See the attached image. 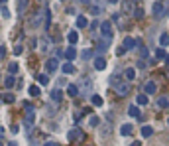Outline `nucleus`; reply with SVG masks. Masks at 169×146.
Instances as JSON below:
<instances>
[{
  "instance_id": "nucleus-25",
  "label": "nucleus",
  "mask_w": 169,
  "mask_h": 146,
  "mask_svg": "<svg viewBox=\"0 0 169 146\" xmlns=\"http://www.w3.org/2000/svg\"><path fill=\"white\" fill-rule=\"evenodd\" d=\"M28 2H30V0H18V14H24L26 12Z\"/></svg>"
},
{
  "instance_id": "nucleus-21",
  "label": "nucleus",
  "mask_w": 169,
  "mask_h": 146,
  "mask_svg": "<svg viewBox=\"0 0 169 146\" xmlns=\"http://www.w3.org/2000/svg\"><path fill=\"white\" fill-rule=\"evenodd\" d=\"M67 40L71 42V46H75V43L79 42V32H77V30H71V32L67 34Z\"/></svg>"
},
{
  "instance_id": "nucleus-23",
  "label": "nucleus",
  "mask_w": 169,
  "mask_h": 146,
  "mask_svg": "<svg viewBox=\"0 0 169 146\" xmlns=\"http://www.w3.org/2000/svg\"><path fill=\"white\" fill-rule=\"evenodd\" d=\"M108 46H110V42H106V40H104V42H100L98 46H97V53H98V55H100V53H104L106 49H108Z\"/></svg>"
},
{
  "instance_id": "nucleus-41",
  "label": "nucleus",
  "mask_w": 169,
  "mask_h": 146,
  "mask_svg": "<svg viewBox=\"0 0 169 146\" xmlns=\"http://www.w3.org/2000/svg\"><path fill=\"white\" fill-rule=\"evenodd\" d=\"M156 55L159 57V59H165V49H163V48H159V49H156Z\"/></svg>"
},
{
  "instance_id": "nucleus-29",
  "label": "nucleus",
  "mask_w": 169,
  "mask_h": 146,
  "mask_svg": "<svg viewBox=\"0 0 169 146\" xmlns=\"http://www.w3.org/2000/svg\"><path fill=\"white\" fill-rule=\"evenodd\" d=\"M167 43H169V34L163 32V34H161V38H159V46H161V48H165Z\"/></svg>"
},
{
  "instance_id": "nucleus-42",
  "label": "nucleus",
  "mask_w": 169,
  "mask_h": 146,
  "mask_svg": "<svg viewBox=\"0 0 169 146\" xmlns=\"http://www.w3.org/2000/svg\"><path fill=\"white\" fill-rule=\"evenodd\" d=\"M63 55H65V52H63V49H59V48H57V49H55V55H53V57H55V59H61Z\"/></svg>"
},
{
  "instance_id": "nucleus-1",
  "label": "nucleus",
  "mask_w": 169,
  "mask_h": 146,
  "mask_svg": "<svg viewBox=\"0 0 169 146\" xmlns=\"http://www.w3.org/2000/svg\"><path fill=\"white\" fill-rule=\"evenodd\" d=\"M26 109V119H24V128H26V132H30V130L34 128L35 125V107L32 103H26L24 105Z\"/></svg>"
},
{
  "instance_id": "nucleus-34",
  "label": "nucleus",
  "mask_w": 169,
  "mask_h": 146,
  "mask_svg": "<svg viewBox=\"0 0 169 146\" xmlns=\"http://www.w3.org/2000/svg\"><path fill=\"white\" fill-rule=\"evenodd\" d=\"M14 83H16V79H14V75H8V77H6V81H4V85L8 87V89H12V87H14Z\"/></svg>"
},
{
  "instance_id": "nucleus-52",
  "label": "nucleus",
  "mask_w": 169,
  "mask_h": 146,
  "mask_svg": "<svg viewBox=\"0 0 169 146\" xmlns=\"http://www.w3.org/2000/svg\"><path fill=\"white\" fill-rule=\"evenodd\" d=\"M108 2H110V4H116V2H118V0H108Z\"/></svg>"
},
{
  "instance_id": "nucleus-54",
  "label": "nucleus",
  "mask_w": 169,
  "mask_h": 146,
  "mask_svg": "<svg viewBox=\"0 0 169 146\" xmlns=\"http://www.w3.org/2000/svg\"><path fill=\"white\" fill-rule=\"evenodd\" d=\"M165 61H167V63H169V55H165Z\"/></svg>"
},
{
  "instance_id": "nucleus-30",
  "label": "nucleus",
  "mask_w": 169,
  "mask_h": 146,
  "mask_svg": "<svg viewBox=\"0 0 169 146\" xmlns=\"http://www.w3.org/2000/svg\"><path fill=\"white\" fill-rule=\"evenodd\" d=\"M49 46H51V40L45 36V38L41 40V52H47V49H49Z\"/></svg>"
},
{
  "instance_id": "nucleus-9",
  "label": "nucleus",
  "mask_w": 169,
  "mask_h": 146,
  "mask_svg": "<svg viewBox=\"0 0 169 146\" xmlns=\"http://www.w3.org/2000/svg\"><path fill=\"white\" fill-rule=\"evenodd\" d=\"M151 10H153V16H156V18H163L165 16V8H163V4H161V2H153Z\"/></svg>"
},
{
  "instance_id": "nucleus-24",
  "label": "nucleus",
  "mask_w": 169,
  "mask_h": 146,
  "mask_svg": "<svg viewBox=\"0 0 169 146\" xmlns=\"http://www.w3.org/2000/svg\"><path fill=\"white\" fill-rule=\"evenodd\" d=\"M148 101H150V97H148V95H144V93H140L138 97H136V103L138 105H148Z\"/></svg>"
},
{
  "instance_id": "nucleus-57",
  "label": "nucleus",
  "mask_w": 169,
  "mask_h": 146,
  "mask_svg": "<svg viewBox=\"0 0 169 146\" xmlns=\"http://www.w3.org/2000/svg\"><path fill=\"white\" fill-rule=\"evenodd\" d=\"M0 146H2V140H0Z\"/></svg>"
},
{
  "instance_id": "nucleus-38",
  "label": "nucleus",
  "mask_w": 169,
  "mask_h": 146,
  "mask_svg": "<svg viewBox=\"0 0 169 146\" xmlns=\"http://www.w3.org/2000/svg\"><path fill=\"white\" fill-rule=\"evenodd\" d=\"M38 83L40 85H47L49 83V77L47 75H38Z\"/></svg>"
},
{
  "instance_id": "nucleus-56",
  "label": "nucleus",
  "mask_w": 169,
  "mask_h": 146,
  "mask_svg": "<svg viewBox=\"0 0 169 146\" xmlns=\"http://www.w3.org/2000/svg\"><path fill=\"white\" fill-rule=\"evenodd\" d=\"M167 79H169V71H167Z\"/></svg>"
},
{
  "instance_id": "nucleus-40",
  "label": "nucleus",
  "mask_w": 169,
  "mask_h": 146,
  "mask_svg": "<svg viewBox=\"0 0 169 146\" xmlns=\"http://www.w3.org/2000/svg\"><path fill=\"white\" fill-rule=\"evenodd\" d=\"M134 16H136L138 20H142V18H144V10H142V8H134Z\"/></svg>"
},
{
  "instance_id": "nucleus-47",
  "label": "nucleus",
  "mask_w": 169,
  "mask_h": 146,
  "mask_svg": "<svg viewBox=\"0 0 169 146\" xmlns=\"http://www.w3.org/2000/svg\"><path fill=\"white\" fill-rule=\"evenodd\" d=\"M144 67H145V61L140 59V61H138V69H144Z\"/></svg>"
},
{
  "instance_id": "nucleus-5",
  "label": "nucleus",
  "mask_w": 169,
  "mask_h": 146,
  "mask_svg": "<svg viewBox=\"0 0 169 146\" xmlns=\"http://www.w3.org/2000/svg\"><path fill=\"white\" fill-rule=\"evenodd\" d=\"M57 67H59V59H55V57H49L45 61V73H55Z\"/></svg>"
},
{
  "instance_id": "nucleus-27",
  "label": "nucleus",
  "mask_w": 169,
  "mask_h": 146,
  "mask_svg": "<svg viewBox=\"0 0 169 146\" xmlns=\"http://www.w3.org/2000/svg\"><path fill=\"white\" fill-rule=\"evenodd\" d=\"M156 105H157L159 109H167V107H169V99H167V97H159Z\"/></svg>"
},
{
  "instance_id": "nucleus-31",
  "label": "nucleus",
  "mask_w": 169,
  "mask_h": 146,
  "mask_svg": "<svg viewBox=\"0 0 169 146\" xmlns=\"http://www.w3.org/2000/svg\"><path fill=\"white\" fill-rule=\"evenodd\" d=\"M87 24H89V20H87L85 16H77V26L79 28H87Z\"/></svg>"
},
{
  "instance_id": "nucleus-20",
  "label": "nucleus",
  "mask_w": 169,
  "mask_h": 146,
  "mask_svg": "<svg viewBox=\"0 0 169 146\" xmlns=\"http://www.w3.org/2000/svg\"><path fill=\"white\" fill-rule=\"evenodd\" d=\"M61 99H63V91H61V89H53V91H51V101L61 103Z\"/></svg>"
},
{
  "instance_id": "nucleus-8",
  "label": "nucleus",
  "mask_w": 169,
  "mask_h": 146,
  "mask_svg": "<svg viewBox=\"0 0 169 146\" xmlns=\"http://www.w3.org/2000/svg\"><path fill=\"white\" fill-rule=\"evenodd\" d=\"M157 93V85H156V81H145L144 83V95H156Z\"/></svg>"
},
{
  "instance_id": "nucleus-53",
  "label": "nucleus",
  "mask_w": 169,
  "mask_h": 146,
  "mask_svg": "<svg viewBox=\"0 0 169 146\" xmlns=\"http://www.w3.org/2000/svg\"><path fill=\"white\" fill-rule=\"evenodd\" d=\"M6 2H8V0H0V4H6Z\"/></svg>"
},
{
  "instance_id": "nucleus-43",
  "label": "nucleus",
  "mask_w": 169,
  "mask_h": 146,
  "mask_svg": "<svg viewBox=\"0 0 169 146\" xmlns=\"http://www.w3.org/2000/svg\"><path fill=\"white\" fill-rule=\"evenodd\" d=\"M124 53H126V48H124V46H120L118 49H116V55H118V57H120V55H124Z\"/></svg>"
},
{
  "instance_id": "nucleus-50",
  "label": "nucleus",
  "mask_w": 169,
  "mask_h": 146,
  "mask_svg": "<svg viewBox=\"0 0 169 146\" xmlns=\"http://www.w3.org/2000/svg\"><path fill=\"white\" fill-rule=\"evenodd\" d=\"M130 146H142V144H140V142H132Z\"/></svg>"
},
{
  "instance_id": "nucleus-32",
  "label": "nucleus",
  "mask_w": 169,
  "mask_h": 146,
  "mask_svg": "<svg viewBox=\"0 0 169 146\" xmlns=\"http://www.w3.org/2000/svg\"><path fill=\"white\" fill-rule=\"evenodd\" d=\"M0 99H2L4 103H8V105H10V103H14V101H16V99H14V95H12V93H6V95H2V97H0Z\"/></svg>"
},
{
  "instance_id": "nucleus-3",
  "label": "nucleus",
  "mask_w": 169,
  "mask_h": 146,
  "mask_svg": "<svg viewBox=\"0 0 169 146\" xmlns=\"http://www.w3.org/2000/svg\"><path fill=\"white\" fill-rule=\"evenodd\" d=\"M67 138H69V142H81V140L85 138V132H83V130H81L79 126H75V128H71V130H69Z\"/></svg>"
},
{
  "instance_id": "nucleus-59",
  "label": "nucleus",
  "mask_w": 169,
  "mask_h": 146,
  "mask_svg": "<svg viewBox=\"0 0 169 146\" xmlns=\"http://www.w3.org/2000/svg\"><path fill=\"white\" fill-rule=\"evenodd\" d=\"M167 125H169V121H167Z\"/></svg>"
},
{
  "instance_id": "nucleus-28",
  "label": "nucleus",
  "mask_w": 169,
  "mask_h": 146,
  "mask_svg": "<svg viewBox=\"0 0 169 146\" xmlns=\"http://www.w3.org/2000/svg\"><path fill=\"white\" fill-rule=\"evenodd\" d=\"M91 103H92L94 107H102V97H100V95H92V97H91Z\"/></svg>"
},
{
  "instance_id": "nucleus-33",
  "label": "nucleus",
  "mask_w": 169,
  "mask_h": 146,
  "mask_svg": "<svg viewBox=\"0 0 169 146\" xmlns=\"http://www.w3.org/2000/svg\"><path fill=\"white\" fill-rule=\"evenodd\" d=\"M16 71H18V63L12 61V63L8 65V75H16Z\"/></svg>"
},
{
  "instance_id": "nucleus-13",
  "label": "nucleus",
  "mask_w": 169,
  "mask_h": 146,
  "mask_svg": "<svg viewBox=\"0 0 169 146\" xmlns=\"http://www.w3.org/2000/svg\"><path fill=\"white\" fill-rule=\"evenodd\" d=\"M104 67H106V59H104L102 55H97V57H94V69H97V71H102Z\"/></svg>"
},
{
  "instance_id": "nucleus-19",
  "label": "nucleus",
  "mask_w": 169,
  "mask_h": 146,
  "mask_svg": "<svg viewBox=\"0 0 169 146\" xmlns=\"http://www.w3.org/2000/svg\"><path fill=\"white\" fill-rule=\"evenodd\" d=\"M132 130H134V125L126 122V125H122V126H120V134H122V136H128V134H132Z\"/></svg>"
},
{
  "instance_id": "nucleus-2",
  "label": "nucleus",
  "mask_w": 169,
  "mask_h": 146,
  "mask_svg": "<svg viewBox=\"0 0 169 146\" xmlns=\"http://www.w3.org/2000/svg\"><path fill=\"white\" fill-rule=\"evenodd\" d=\"M100 34H102V38H104L106 42H110V40L114 38V30H112V24H110L108 20H104V22H102V24H100Z\"/></svg>"
},
{
  "instance_id": "nucleus-22",
  "label": "nucleus",
  "mask_w": 169,
  "mask_h": 146,
  "mask_svg": "<svg viewBox=\"0 0 169 146\" xmlns=\"http://www.w3.org/2000/svg\"><path fill=\"white\" fill-rule=\"evenodd\" d=\"M67 95H69V97H77V95H79V85H67Z\"/></svg>"
},
{
  "instance_id": "nucleus-18",
  "label": "nucleus",
  "mask_w": 169,
  "mask_h": 146,
  "mask_svg": "<svg viewBox=\"0 0 169 146\" xmlns=\"http://www.w3.org/2000/svg\"><path fill=\"white\" fill-rule=\"evenodd\" d=\"M136 75H138V73H136V69H134V67L124 69V77H126V81H134V79H136Z\"/></svg>"
},
{
  "instance_id": "nucleus-58",
  "label": "nucleus",
  "mask_w": 169,
  "mask_h": 146,
  "mask_svg": "<svg viewBox=\"0 0 169 146\" xmlns=\"http://www.w3.org/2000/svg\"><path fill=\"white\" fill-rule=\"evenodd\" d=\"M0 103H2V99H0Z\"/></svg>"
},
{
  "instance_id": "nucleus-4",
  "label": "nucleus",
  "mask_w": 169,
  "mask_h": 146,
  "mask_svg": "<svg viewBox=\"0 0 169 146\" xmlns=\"http://www.w3.org/2000/svg\"><path fill=\"white\" fill-rule=\"evenodd\" d=\"M41 20H43V10H35L32 14V18H30V28H40L41 26Z\"/></svg>"
},
{
  "instance_id": "nucleus-7",
  "label": "nucleus",
  "mask_w": 169,
  "mask_h": 146,
  "mask_svg": "<svg viewBox=\"0 0 169 146\" xmlns=\"http://www.w3.org/2000/svg\"><path fill=\"white\" fill-rule=\"evenodd\" d=\"M89 12L92 14V16H98V14L102 12V4H100V0H91V4H89Z\"/></svg>"
},
{
  "instance_id": "nucleus-35",
  "label": "nucleus",
  "mask_w": 169,
  "mask_h": 146,
  "mask_svg": "<svg viewBox=\"0 0 169 146\" xmlns=\"http://www.w3.org/2000/svg\"><path fill=\"white\" fill-rule=\"evenodd\" d=\"M138 49H140V57H142V59H145V57H148V48L140 43V46H138Z\"/></svg>"
},
{
  "instance_id": "nucleus-6",
  "label": "nucleus",
  "mask_w": 169,
  "mask_h": 146,
  "mask_svg": "<svg viewBox=\"0 0 169 146\" xmlns=\"http://www.w3.org/2000/svg\"><path fill=\"white\" fill-rule=\"evenodd\" d=\"M114 91L118 93L120 97H126V95L130 93V85H128V83H122V81H120V83H116V85H114Z\"/></svg>"
},
{
  "instance_id": "nucleus-11",
  "label": "nucleus",
  "mask_w": 169,
  "mask_h": 146,
  "mask_svg": "<svg viewBox=\"0 0 169 146\" xmlns=\"http://www.w3.org/2000/svg\"><path fill=\"white\" fill-rule=\"evenodd\" d=\"M140 43H142L140 40H134V38H126V40H124V43H122V46L126 48V52H128V49H134V48H138Z\"/></svg>"
},
{
  "instance_id": "nucleus-15",
  "label": "nucleus",
  "mask_w": 169,
  "mask_h": 146,
  "mask_svg": "<svg viewBox=\"0 0 169 146\" xmlns=\"http://www.w3.org/2000/svg\"><path fill=\"white\" fill-rule=\"evenodd\" d=\"M134 0H122V12H126V14H130V12H134Z\"/></svg>"
},
{
  "instance_id": "nucleus-39",
  "label": "nucleus",
  "mask_w": 169,
  "mask_h": 146,
  "mask_svg": "<svg viewBox=\"0 0 169 146\" xmlns=\"http://www.w3.org/2000/svg\"><path fill=\"white\" fill-rule=\"evenodd\" d=\"M30 95H32V97H38V95H40V87L38 85H32L30 87Z\"/></svg>"
},
{
  "instance_id": "nucleus-16",
  "label": "nucleus",
  "mask_w": 169,
  "mask_h": 146,
  "mask_svg": "<svg viewBox=\"0 0 169 146\" xmlns=\"http://www.w3.org/2000/svg\"><path fill=\"white\" fill-rule=\"evenodd\" d=\"M61 71H63V75H73V73H77V67L73 63H65L61 67Z\"/></svg>"
},
{
  "instance_id": "nucleus-36",
  "label": "nucleus",
  "mask_w": 169,
  "mask_h": 146,
  "mask_svg": "<svg viewBox=\"0 0 169 146\" xmlns=\"http://www.w3.org/2000/svg\"><path fill=\"white\" fill-rule=\"evenodd\" d=\"M98 121H100V119H98L97 115H91V116H89V125H91V126H98Z\"/></svg>"
},
{
  "instance_id": "nucleus-37",
  "label": "nucleus",
  "mask_w": 169,
  "mask_h": 146,
  "mask_svg": "<svg viewBox=\"0 0 169 146\" xmlns=\"http://www.w3.org/2000/svg\"><path fill=\"white\" fill-rule=\"evenodd\" d=\"M92 49H83V52H81V57H83V59H89V57H92Z\"/></svg>"
},
{
  "instance_id": "nucleus-44",
  "label": "nucleus",
  "mask_w": 169,
  "mask_h": 146,
  "mask_svg": "<svg viewBox=\"0 0 169 146\" xmlns=\"http://www.w3.org/2000/svg\"><path fill=\"white\" fill-rule=\"evenodd\" d=\"M0 10H2V16H4V18H8V16H10V10L6 8V6H2V8H0Z\"/></svg>"
},
{
  "instance_id": "nucleus-55",
  "label": "nucleus",
  "mask_w": 169,
  "mask_h": 146,
  "mask_svg": "<svg viewBox=\"0 0 169 146\" xmlns=\"http://www.w3.org/2000/svg\"><path fill=\"white\" fill-rule=\"evenodd\" d=\"M8 146H16V142H10V144H8Z\"/></svg>"
},
{
  "instance_id": "nucleus-48",
  "label": "nucleus",
  "mask_w": 169,
  "mask_h": 146,
  "mask_svg": "<svg viewBox=\"0 0 169 146\" xmlns=\"http://www.w3.org/2000/svg\"><path fill=\"white\" fill-rule=\"evenodd\" d=\"M100 24H98V22H92V24H91V30H97V28H98Z\"/></svg>"
},
{
  "instance_id": "nucleus-14",
  "label": "nucleus",
  "mask_w": 169,
  "mask_h": 146,
  "mask_svg": "<svg viewBox=\"0 0 169 146\" xmlns=\"http://www.w3.org/2000/svg\"><path fill=\"white\" fill-rule=\"evenodd\" d=\"M128 115L132 116V119H142V111H140V107H136V105L128 107Z\"/></svg>"
},
{
  "instance_id": "nucleus-46",
  "label": "nucleus",
  "mask_w": 169,
  "mask_h": 146,
  "mask_svg": "<svg viewBox=\"0 0 169 146\" xmlns=\"http://www.w3.org/2000/svg\"><path fill=\"white\" fill-rule=\"evenodd\" d=\"M14 53H16V55H20V53H22V46H20V43H18L16 48H14Z\"/></svg>"
},
{
  "instance_id": "nucleus-49",
  "label": "nucleus",
  "mask_w": 169,
  "mask_h": 146,
  "mask_svg": "<svg viewBox=\"0 0 169 146\" xmlns=\"http://www.w3.org/2000/svg\"><path fill=\"white\" fill-rule=\"evenodd\" d=\"M43 146H61V144H57V142H51V140H49V142H45Z\"/></svg>"
},
{
  "instance_id": "nucleus-12",
  "label": "nucleus",
  "mask_w": 169,
  "mask_h": 146,
  "mask_svg": "<svg viewBox=\"0 0 169 146\" xmlns=\"http://www.w3.org/2000/svg\"><path fill=\"white\" fill-rule=\"evenodd\" d=\"M43 28H45V32L51 28V10L49 8H43Z\"/></svg>"
},
{
  "instance_id": "nucleus-17",
  "label": "nucleus",
  "mask_w": 169,
  "mask_h": 146,
  "mask_svg": "<svg viewBox=\"0 0 169 146\" xmlns=\"http://www.w3.org/2000/svg\"><path fill=\"white\" fill-rule=\"evenodd\" d=\"M75 57H77V49L73 48V46L65 49V59H69V63H71L73 59H75Z\"/></svg>"
},
{
  "instance_id": "nucleus-10",
  "label": "nucleus",
  "mask_w": 169,
  "mask_h": 146,
  "mask_svg": "<svg viewBox=\"0 0 169 146\" xmlns=\"http://www.w3.org/2000/svg\"><path fill=\"white\" fill-rule=\"evenodd\" d=\"M110 134H112V122H110V121H106L104 125L100 126V136H102V138H108Z\"/></svg>"
},
{
  "instance_id": "nucleus-51",
  "label": "nucleus",
  "mask_w": 169,
  "mask_h": 146,
  "mask_svg": "<svg viewBox=\"0 0 169 146\" xmlns=\"http://www.w3.org/2000/svg\"><path fill=\"white\" fill-rule=\"evenodd\" d=\"M81 2H83V4H91V0H81Z\"/></svg>"
},
{
  "instance_id": "nucleus-45",
  "label": "nucleus",
  "mask_w": 169,
  "mask_h": 146,
  "mask_svg": "<svg viewBox=\"0 0 169 146\" xmlns=\"http://www.w3.org/2000/svg\"><path fill=\"white\" fill-rule=\"evenodd\" d=\"M4 55H6V48L0 46V59H4Z\"/></svg>"
},
{
  "instance_id": "nucleus-26",
  "label": "nucleus",
  "mask_w": 169,
  "mask_h": 146,
  "mask_svg": "<svg viewBox=\"0 0 169 146\" xmlns=\"http://www.w3.org/2000/svg\"><path fill=\"white\" fill-rule=\"evenodd\" d=\"M151 134H153V128H151L150 125H145V126H142V136H144V138H150Z\"/></svg>"
}]
</instances>
